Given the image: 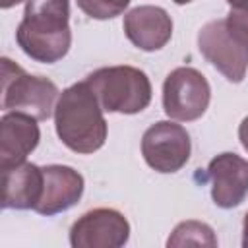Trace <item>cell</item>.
Returning a JSON list of instances; mask_svg holds the SVG:
<instances>
[{"label": "cell", "instance_id": "1", "mask_svg": "<svg viewBox=\"0 0 248 248\" xmlns=\"http://www.w3.org/2000/svg\"><path fill=\"white\" fill-rule=\"evenodd\" d=\"M16 39L21 50L37 62L52 64L64 58L72 45L70 0H25Z\"/></svg>", "mask_w": 248, "mask_h": 248}, {"label": "cell", "instance_id": "2", "mask_svg": "<svg viewBox=\"0 0 248 248\" xmlns=\"http://www.w3.org/2000/svg\"><path fill=\"white\" fill-rule=\"evenodd\" d=\"M54 126L60 141L76 153H93L105 145L107 120L103 107L87 81L70 85L54 107Z\"/></svg>", "mask_w": 248, "mask_h": 248}, {"label": "cell", "instance_id": "3", "mask_svg": "<svg viewBox=\"0 0 248 248\" xmlns=\"http://www.w3.org/2000/svg\"><path fill=\"white\" fill-rule=\"evenodd\" d=\"M85 81L107 112L136 114L151 103V81L134 66L99 68L91 72Z\"/></svg>", "mask_w": 248, "mask_h": 248}, {"label": "cell", "instance_id": "4", "mask_svg": "<svg viewBox=\"0 0 248 248\" xmlns=\"http://www.w3.org/2000/svg\"><path fill=\"white\" fill-rule=\"evenodd\" d=\"M58 87L41 76H29L10 58H2V108L46 120L52 114Z\"/></svg>", "mask_w": 248, "mask_h": 248}, {"label": "cell", "instance_id": "5", "mask_svg": "<svg viewBox=\"0 0 248 248\" xmlns=\"http://www.w3.org/2000/svg\"><path fill=\"white\" fill-rule=\"evenodd\" d=\"M198 46L205 60L229 81L240 83L248 70V43L234 33L227 19H213L198 33Z\"/></svg>", "mask_w": 248, "mask_h": 248}, {"label": "cell", "instance_id": "6", "mask_svg": "<svg viewBox=\"0 0 248 248\" xmlns=\"http://www.w3.org/2000/svg\"><path fill=\"white\" fill-rule=\"evenodd\" d=\"M209 83L194 68L180 66L172 70L163 83V108L172 120H198L209 107Z\"/></svg>", "mask_w": 248, "mask_h": 248}, {"label": "cell", "instance_id": "7", "mask_svg": "<svg viewBox=\"0 0 248 248\" xmlns=\"http://www.w3.org/2000/svg\"><path fill=\"white\" fill-rule=\"evenodd\" d=\"M188 132L170 120H161L149 126L141 138V155L157 172H176L190 159Z\"/></svg>", "mask_w": 248, "mask_h": 248}, {"label": "cell", "instance_id": "8", "mask_svg": "<svg viewBox=\"0 0 248 248\" xmlns=\"http://www.w3.org/2000/svg\"><path fill=\"white\" fill-rule=\"evenodd\" d=\"M130 225L126 217L108 207H97L83 213L70 229L74 248H120L128 242Z\"/></svg>", "mask_w": 248, "mask_h": 248}, {"label": "cell", "instance_id": "9", "mask_svg": "<svg viewBox=\"0 0 248 248\" xmlns=\"http://www.w3.org/2000/svg\"><path fill=\"white\" fill-rule=\"evenodd\" d=\"M207 180L215 205L236 207L248 196V161L236 153H221L209 161Z\"/></svg>", "mask_w": 248, "mask_h": 248}, {"label": "cell", "instance_id": "10", "mask_svg": "<svg viewBox=\"0 0 248 248\" xmlns=\"http://www.w3.org/2000/svg\"><path fill=\"white\" fill-rule=\"evenodd\" d=\"M122 27L128 41L145 52L163 48L172 35V19L159 6H138L130 10L124 16Z\"/></svg>", "mask_w": 248, "mask_h": 248}, {"label": "cell", "instance_id": "11", "mask_svg": "<svg viewBox=\"0 0 248 248\" xmlns=\"http://www.w3.org/2000/svg\"><path fill=\"white\" fill-rule=\"evenodd\" d=\"M45 184L43 196L35 205L41 215H56L76 205L83 194V176L72 167L46 165L43 167Z\"/></svg>", "mask_w": 248, "mask_h": 248}, {"label": "cell", "instance_id": "12", "mask_svg": "<svg viewBox=\"0 0 248 248\" xmlns=\"http://www.w3.org/2000/svg\"><path fill=\"white\" fill-rule=\"evenodd\" d=\"M31 114L6 112L0 120V169L14 167L37 147L41 140L39 126Z\"/></svg>", "mask_w": 248, "mask_h": 248}, {"label": "cell", "instance_id": "13", "mask_svg": "<svg viewBox=\"0 0 248 248\" xmlns=\"http://www.w3.org/2000/svg\"><path fill=\"white\" fill-rule=\"evenodd\" d=\"M43 167L19 163L2 169V207L4 209H35L43 196Z\"/></svg>", "mask_w": 248, "mask_h": 248}, {"label": "cell", "instance_id": "14", "mask_svg": "<svg viewBox=\"0 0 248 248\" xmlns=\"http://www.w3.org/2000/svg\"><path fill=\"white\" fill-rule=\"evenodd\" d=\"M167 246H217L213 229L202 221H182L167 240Z\"/></svg>", "mask_w": 248, "mask_h": 248}, {"label": "cell", "instance_id": "15", "mask_svg": "<svg viewBox=\"0 0 248 248\" xmlns=\"http://www.w3.org/2000/svg\"><path fill=\"white\" fill-rule=\"evenodd\" d=\"M76 2H78V8L85 16L93 17V19H110V17H116L130 4V0H76Z\"/></svg>", "mask_w": 248, "mask_h": 248}, {"label": "cell", "instance_id": "16", "mask_svg": "<svg viewBox=\"0 0 248 248\" xmlns=\"http://www.w3.org/2000/svg\"><path fill=\"white\" fill-rule=\"evenodd\" d=\"M229 16L225 17L229 27L248 43V0H227Z\"/></svg>", "mask_w": 248, "mask_h": 248}, {"label": "cell", "instance_id": "17", "mask_svg": "<svg viewBox=\"0 0 248 248\" xmlns=\"http://www.w3.org/2000/svg\"><path fill=\"white\" fill-rule=\"evenodd\" d=\"M238 138H240V143H242V147L248 151V116L240 122V126H238Z\"/></svg>", "mask_w": 248, "mask_h": 248}, {"label": "cell", "instance_id": "18", "mask_svg": "<svg viewBox=\"0 0 248 248\" xmlns=\"http://www.w3.org/2000/svg\"><path fill=\"white\" fill-rule=\"evenodd\" d=\"M242 246L248 248V211L244 215V225H242Z\"/></svg>", "mask_w": 248, "mask_h": 248}, {"label": "cell", "instance_id": "19", "mask_svg": "<svg viewBox=\"0 0 248 248\" xmlns=\"http://www.w3.org/2000/svg\"><path fill=\"white\" fill-rule=\"evenodd\" d=\"M19 2H23V0H0V8L2 10H8V8H12V6L19 4Z\"/></svg>", "mask_w": 248, "mask_h": 248}, {"label": "cell", "instance_id": "20", "mask_svg": "<svg viewBox=\"0 0 248 248\" xmlns=\"http://www.w3.org/2000/svg\"><path fill=\"white\" fill-rule=\"evenodd\" d=\"M176 4H188V2H192V0H174Z\"/></svg>", "mask_w": 248, "mask_h": 248}]
</instances>
